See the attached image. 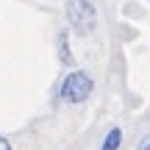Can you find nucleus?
Segmentation results:
<instances>
[{
    "mask_svg": "<svg viewBox=\"0 0 150 150\" xmlns=\"http://www.w3.org/2000/svg\"><path fill=\"white\" fill-rule=\"evenodd\" d=\"M67 20L81 36H89L97 25V14H95V6L89 0H67Z\"/></svg>",
    "mask_w": 150,
    "mask_h": 150,
    "instance_id": "f257e3e1",
    "label": "nucleus"
},
{
    "mask_svg": "<svg viewBox=\"0 0 150 150\" xmlns=\"http://www.w3.org/2000/svg\"><path fill=\"white\" fill-rule=\"evenodd\" d=\"M92 92V78L86 75L83 70H75L64 78V83H61V97H64L67 103H81L86 100Z\"/></svg>",
    "mask_w": 150,
    "mask_h": 150,
    "instance_id": "f03ea898",
    "label": "nucleus"
},
{
    "mask_svg": "<svg viewBox=\"0 0 150 150\" xmlns=\"http://www.w3.org/2000/svg\"><path fill=\"white\" fill-rule=\"evenodd\" d=\"M120 142H122V131H120V128H111V131H108V136L103 139V147L100 150H117Z\"/></svg>",
    "mask_w": 150,
    "mask_h": 150,
    "instance_id": "7ed1b4c3",
    "label": "nucleus"
},
{
    "mask_svg": "<svg viewBox=\"0 0 150 150\" xmlns=\"http://www.w3.org/2000/svg\"><path fill=\"white\" fill-rule=\"evenodd\" d=\"M59 45H61V61H64V64H72L70 47H67V33H61V36H59Z\"/></svg>",
    "mask_w": 150,
    "mask_h": 150,
    "instance_id": "20e7f679",
    "label": "nucleus"
},
{
    "mask_svg": "<svg viewBox=\"0 0 150 150\" xmlns=\"http://www.w3.org/2000/svg\"><path fill=\"white\" fill-rule=\"evenodd\" d=\"M0 150H11V145H8V142L3 139V136H0Z\"/></svg>",
    "mask_w": 150,
    "mask_h": 150,
    "instance_id": "39448f33",
    "label": "nucleus"
}]
</instances>
